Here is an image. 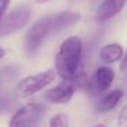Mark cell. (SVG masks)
I'll use <instances>...</instances> for the list:
<instances>
[{"mask_svg":"<svg viewBox=\"0 0 127 127\" xmlns=\"http://www.w3.org/2000/svg\"><path fill=\"white\" fill-rule=\"evenodd\" d=\"M127 122V106L123 107V109L121 110L119 113V116H118V125L119 126H123Z\"/></svg>","mask_w":127,"mask_h":127,"instance_id":"4fadbf2b","label":"cell"},{"mask_svg":"<svg viewBox=\"0 0 127 127\" xmlns=\"http://www.w3.org/2000/svg\"><path fill=\"white\" fill-rule=\"evenodd\" d=\"M115 79V72L109 67H99L95 71L90 80L89 92L94 95H98L106 92L112 86Z\"/></svg>","mask_w":127,"mask_h":127,"instance_id":"8992f818","label":"cell"},{"mask_svg":"<svg viewBox=\"0 0 127 127\" xmlns=\"http://www.w3.org/2000/svg\"><path fill=\"white\" fill-rule=\"evenodd\" d=\"M9 3H10V0H0V20L3 17L7 9H8Z\"/></svg>","mask_w":127,"mask_h":127,"instance_id":"5bb4252c","label":"cell"},{"mask_svg":"<svg viewBox=\"0 0 127 127\" xmlns=\"http://www.w3.org/2000/svg\"><path fill=\"white\" fill-rule=\"evenodd\" d=\"M121 71L123 72H126L127 71V51L125 53V55H124L123 59H122V63H121Z\"/></svg>","mask_w":127,"mask_h":127,"instance_id":"9a60e30c","label":"cell"},{"mask_svg":"<svg viewBox=\"0 0 127 127\" xmlns=\"http://www.w3.org/2000/svg\"><path fill=\"white\" fill-rule=\"evenodd\" d=\"M80 19V15L75 11H63L51 16V26H53V33L65 29L71 25L76 24Z\"/></svg>","mask_w":127,"mask_h":127,"instance_id":"9c48e42d","label":"cell"},{"mask_svg":"<svg viewBox=\"0 0 127 127\" xmlns=\"http://www.w3.org/2000/svg\"><path fill=\"white\" fill-rule=\"evenodd\" d=\"M46 112V106L40 103H29L11 116L9 127H33Z\"/></svg>","mask_w":127,"mask_h":127,"instance_id":"5b68a950","label":"cell"},{"mask_svg":"<svg viewBox=\"0 0 127 127\" xmlns=\"http://www.w3.org/2000/svg\"><path fill=\"white\" fill-rule=\"evenodd\" d=\"M124 56L123 47L118 44H108L101 47L99 50V57L106 64H113L121 60Z\"/></svg>","mask_w":127,"mask_h":127,"instance_id":"8fae6325","label":"cell"},{"mask_svg":"<svg viewBox=\"0 0 127 127\" xmlns=\"http://www.w3.org/2000/svg\"><path fill=\"white\" fill-rule=\"evenodd\" d=\"M93 127H106V126L103 125V124H97V125H95V126H93Z\"/></svg>","mask_w":127,"mask_h":127,"instance_id":"ac0fdd59","label":"cell"},{"mask_svg":"<svg viewBox=\"0 0 127 127\" xmlns=\"http://www.w3.org/2000/svg\"><path fill=\"white\" fill-rule=\"evenodd\" d=\"M83 55V42L78 36L68 37L60 45L55 58L56 71L64 80H70L77 74Z\"/></svg>","mask_w":127,"mask_h":127,"instance_id":"6da1fadb","label":"cell"},{"mask_svg":"<svg viewBox=\"0 0 127 127\" xmlns=\"http://www.w3.org/2000/svg\"><path fill=\"white\" fill-rule=\"evenodd\" d=\"M124 96V92L122 89H114L112 92L107 93L106 95H104L100 99L98 100L96 105V109L98 113H108L110 110H113L118 103L121 101V99Z\"/></svg>","mask_w":127,"mask_h":127,"instance_id":"30bf717a","label":"cell"},{"mask_svg":"<svg viewBox=\"0 0 127 127\" xmlns=\"http://www.w3.org/2000/svg\"><path fill=\"white\" fill-rule=\"evenodd\" d=\"M69 121L66 114H57L49 121V127H68Z\"/></svg>","mask_w":127,"mask_h":127,"instance_id":"7c38bea8","label":"cell"},{"mask_svg":"<svg viewBox=\"0 0 127 127\" xmlns=\"http://www.w3.org/2000/svg\"><path fill=\"white\" fill-rule=\"evenodd\" d=\"M53 33V26H51V16H47L30 27L25 37V49L27 54L30 56L35 55L41 47L44 40Z\"/></svg>","mask_w":127,"mask_h":127,"instance_id":"7a4b0ae2","label":"cell"},{"mask_svg":"<svg viewBox=\"0 0 127 127\" xmlns=\"http://www.w3.org/2000/svg\"><path fill=\"white\" fill-rule=\"evenodd\" d=\"M38 3H44V2H47V1H50V0H36Z\"/></svg>","mask_w":127,"mask_h":127,"instance_id":"e0dca14e","label":"cell"},{"mask_svg":"<svg viewBox=\"0 0 127 127\" xmlns=\"http://www.w3.org/2000/svg\"><path fill=\"white\" fill-rule=\"evenodd\" d=\"M126 0H104L96 13L98 22H105L117 16L125 6Z\"/></svg>","mask_w":127,"mask_h":127,"instance_id":"ba28073f","label":"cell"},{"mask_svg":"<svg viewBox=\"0 0 127 127\" xmlns=\"http://www.w3.org/2000/svg\"><path fill=\"white\" fill-rule=\"evenodd\" d=\"M54 79H55V71L53 69L25 77L18 83L17 94L20 97H29L47 87L49 84L53 83Z\"/></svg>","mask_w":127,"mask_h":127,"instance_id":"277c9868","label":"cell"},{"mask_svg":"<svg viewBox=\"0 0 127 127\" xmlns=\"http://www.w3.org/2000/svg\"><path fill=\"white\" fill-rule=\"evenodd\" d=\"M75 90L76 88L71 80H63L56 87L45 93V99L53 104H67L72 98Z\"/></svg>","mask_w":127,"mask_h":127,"instance_id":"52a82bcc","label":"cell"},{"mask_svg":"<svg viewBox=\"0 0 127 127\" xmlns=\"http://www.w3.org/2000/svg\"><path fill=\"white\" fill-rule=\"evenodd\" d=\"M32 11L28 6H19L9 11L0 20V36H8L22 29L31 19Z\"/></svg>","mask_w":127,"mask_h":127,"instance_id":"3957f363","label":"cell"},{"mask_svg":"<svg viewBox=\"0 0 127 127\" xmlns=\"http://www.w3.org/2000/svg\"><path fill=\"white\" fill-rule=\"evenodd\" d=\"M3 56H4V50L1 48V47H0V59H1Z\"/></svg>","mask_w":127,"mask_h":127,"instance_id":"2e32d148","label":"cell"}]
</instances>
